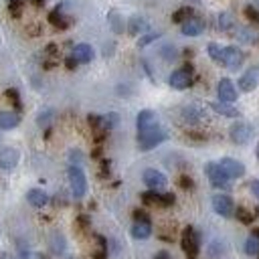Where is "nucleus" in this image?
Returning <instances> with one entry per match:
<instances>
[{"label":"nucleus","instance_id":"nucleus-1","mask_svg":"<svg viewBox=\"0 0 259 259\" xmlns=\"http://www.w3.org/2000/svg\"><path fill=\"white\" fill-rule=\"evenodd\" d=\"M168 138V134L162 130L160 126H154V128H150V130H144V132H138V146L140 150H152L156 148L158 144H162Z\"/></svg>","mask_w":259,"mask_h":259},{"label":"nucleus","instance_id":"nucleus-28","mask_svg":"<svg viewBox=\"0 0 259 259\" xmlns=\"http://www.w3.org/2000/svg\"><path fill=\"white\" fill-rule=\"evenodd\" d=\"M233 19H231L229 12H223V15L219 17V29L221 31H229V29H233Z\"/></svg>","mask_w":259,"mask_h":259},{"label":"nucleus","instance_id":"nucleus-6","mask_svg":"<svg viewBox=\"0 0 259 259\" xmlns=\"http://www.w3.org/2000/svg\"><path fill=\"white\" fill-rule=\"evenodd\" d=\"M211 204H213V211L217 215L225 217V219L235 215V204H233V200H231V197H227V195H215Z\"/></svg>","mask_w":259,"mask_h":259},{"label":"nucleus","instance_id":"nucleus-2","mask_svg":"<svg viewBox=\"0 0 259 259\" xmlns=\"http://www.w3.org/2000/svg\"><path fill=\"white\" fill-rule=\"evenodd\" d=\"M204 172H207L209 180L215 188H221V190H229L231 188V176L221 168L219 162H209L207 168H204Z\"/></svg>","mask_w":259,"mask_h":259},{"label":"nucleus","instance_id":"nucleus-3","mask_svg":"<svg viewBox=\"0 0 259 259\" xmlns=\"http://www.w3.org/2000/svg\"><path fill=\"white\" fill-rule=\"evenodd\" d=\"M69 182H71V193L75 199H83L87 193V179H85V172L81 170V166L71 164L69 166Z\"/></svg>","mask_w":259,"mask_h":259},{"label":"nucleus","instance_id":"nucleus-19","mask_svg":"<svg viewBox=\"0 0 259 259\" xmlns=\"http://www.w3.org/2000/svg\"><path fill=\"white\" fill-rule=\"evenodd\" d=\"M20 124V116L15 112H0V130H12Z\"/></svg>","mask_w":259,"mask_h":259},{"label":"nucleus","instance_id":"nucleus-46","mask_svg":"<svg viewBox=\"0 0 259 259\" xmlns=\"http://www.w3.org/2000/svg\"><path fill=\"white\" fill-rule=\"evenodd\" d=\"M253 235H257V237H259V229H253ZM257 257H259V255H257Z\"/></svg>","mask_w":259,"mask_h":259},{"label":"nucleus","instance_id":"nucleus-21","mask_svg":"<svg viewBox=\"0 0 259 259\" xmlns=\"http://www.w3.org/2000/svg\"><path fill=\"white\" fill-rule=\"evenodd\" d=\"M211 107H213V112H217L219 116H225V118H239V112H237L231 103H225V101H213Z\"/></svg>","mask_w":259,"mask_h":259},{"label":"nucleus","instance_id":"nucleus-9","mask_svg":"<svg viewBox=\"0 0 259 259\" xmlns=\"http://www.w3.org/2000/svg\"><path fill=\"white\" fill-rule=\"evenodd\" d=\"M259 85V67H249L241 77H239V89L241 91H253Z\"/></svg>","mask_w":259,"mask_h":259},{"label":"nucleus","instance_id":"nucleus-38","mask_svg":"<svg viewBox=\"0 0 259 259\" xmlns=\"http://www.w3.org/2000/svg\"><path fill=\"white\" fill-rule=\"evenodd\" d=\"M174 195L172 193H164V195H162V207H172V204H174Z\"/></svg>","mask_w":259,"mask_h":259},{"label":"nucleus","instance_id":"nucleus-16","mask_svg":"<svg viewBox=\"0 0 259 259\" xmlns=\"http://www.w3.org/2000/svg\"><path fill=\"white\" fill-rule=\"evenodd\" d=\"M71 57H75L77 63H89V61H93L95 53H93V47H91V45H87V43H79V45L73 47Z\"/></svg>","mask_w":259,"mask_h":259},{"label":"nucleus","instance_id":"nucleus-15","mask_svg":"<svg viewBox=\"0 0 259 259\" xmlns=\"http://www.w3.org/2000/svg\"><path fill=\"white\" fill-rule=\"evenodd\" d=\"M49 22L59 31H65L67 26H71V19L63 15V4H59L55 10L49 12Z\"/></svg>","mask_w":259,"mask_h":259},{"label":"nucleus","instance_id":"nucleus-34","mask_svg":"<svg viewBox=\"0 0 259 259\" xmlns=\"http://www.w3.org/2000/svg\"><path fill=\"white\" fill-rule=\"evenodd\" d=\"M8 4H10V15L12 17H20V8H22L20 0H8Z\"/></svg>","mask_w":259,"mask_h":259},{"label":"nucleus","instance_id":"nucleus-14","mask_svg":"<svg viewBox=\"0 0 259 259\" xmlns=\"http://www.w3.org/2000/svg\"><path fill=\"white\" fill-rule=\"evenodd\" d=\"M180 31L186 37H197V35H200L204 31V20L199 19V17H190L188 20H184L180 24Z\"/></svg>","mask_w":259,"mask_h":259},{"label":"nucleus","instance_id":"nucleus-25","mask_svg":"<svg viewBox=\"0 0 259 259\" xmlns=\"http://www.w3.org/2000/svg\"><path fill=\"white\" fill-rule=\"evenodd\" d=\"M144 204H154V207H162V195L156 193V190H148V193L142 195Z\"/></svg>","mask_w":259,"mask_h":259},{"label":"nucleus","instance_id":"nucleus-18","mask_svg":"<svg viewBox=\"0 0 259 259\" xmlns=\"http://www.w3.org/2000/svg\"><path fill=\"white\" fill-rule=\"evenodd\" d=\"M26 200H29L33 207L40 209V207H45V204L49 202V195L45 193V190H40V188H31L29 193H26Z\"/></svg>","mask_w":259,"mask_h":259},{"label":"nucleus","instance_id":"nucleus-39","mask_svg":"<svg viewBox=\"0 0 259 259\" xmlns=\"http://www.w3.org/2000/svg\"><path fill=\"white\" fill-rule=\"evenodd\" d=\"M51 112H40V116H39V124L40 126H47L49 124V121H51Z\"/></svg>","mask_w":259,"mask_h":259},{"label":"nucleus","instance_id":"nucleus-45","mask_svg":"<svg viewBox=\"0 0 259 259\" xmlns=\"http://www.w3.org/2000/svg\"><path fill=\"white\" fill-rule=\"evenodd\" d=\"M31 2H33L35 6H43V4H45V0H31Z\"/></svg>","mask_w":259,"mask_h":259},{"label":"nucleus","instance_id":"nucleus-20","mask_svg":"<svg viewBox=\"0 0 259 259\" xmlns=\"http://www.w3.org/2000/svg\"><path fill=\"white\" fill-rule=\"evenodd\" d=\"M150 233H152V225L150 221H136L132 227V237L134 239H148Z\"/></svg>","mask_w":259,"mask_h":259},{"label":"nucleus","instance_id":"nucleus-26","mask_svg":"<svg viewBox=\"0 0 259 259\" xmlns=\"http://www.w3.org/2000/svg\"><path fill=\"white\" fill-rule=\"evenodd\" d=\"M207 51H209V57H211V59H213L215 63L223 65V47H219L217 43H209Z\"/></svg>","mask_w":259,"mask_h":259},{"label":"nucleus","instance_id":"nucleus-33","mask_svg":"<svg viewBox=\"0 0 259 259\" xmlns=\"http://www.w3.org/2000/svg\"><path fill=\"white\" fill-rule=\"evenodd\" d=\"M6 98L10 100V103H12V105H17L19 110H20V95H19V91H17V89H6Z\"/></svg>","mask_w":259,"mask_h":259},{"label":"nucleus","instance_id":"nucleus-17","mask_svg":"<svg viewBox=\"0 0 259 259\" xmlns=\"http://www.w3.org/2000/svg\"><path fill=\"white\" fill-rule=\"evenodd\" d=\"M136 126H138V132H144V130H150L158 126V120H156V114L152 110H142L136 118Z\"/></svg>","mask_w":259,"mask_h":259},{"label":"nucleus","instance_id":"nucleus-43","mask_svg":"<svg viewBox=\"0 0 259 259\" xmlns=\"http://www.w3.org/2000/svg\"><path fill=\"white\" fill-rule=\"evenodd\" d=\"M77 223H79V225H83V229H87V225H89V219H87V217H79V219H77Z\"/></svg>","mask_w":259,"mask_h":259},{"label":"nucleus","instance_id":"nucleus-29","mask_svg":"<svg viewBox=\"0 0 259 259\" xmlns=\"http://www.w3.org/2000/svg\"><path fill=\"white\" fill-rule=\"evenodd\" d=\"M63 249H65V239L59 233H55V235H53V251H55L57 255H61Z\"/></svg>","mask_w":259,"mask_h":259},{"label":"nucleus","instance_id":"nucleus-7","mask_svg":"<svg viewBox=\"0 0 259 259\" xmlns=\"http://www.w3.org/2000/svg\"><path fill=\"white\" fill-rule=\"evenodd\" d=\"M245 61V55L243 51L237 49V47H223V65L229 67V69H239Z\"/></svg>","mask_w":259,"mask_h":259},{"label":"nucleus","instance_id":"nucleus-35","mask_svg":"<svg viewBox=\"0 0 259 259\" xmlns=\"http://www.w3.org/2000/svg\"><path fill=\"white\" fill-rule=\"evenodd\" d=\"M184 116H186V120H190V121H197V120L200 118V110H197V107H186V110H184Z\"/></svg>","mask_w":259,"mask_h":259},{"label":"nucleus","instance_id":"nucleus-27","mask_svg":"<svg viewBox=\"0 0 259 259\" xmlns=\"http://www.w3.org/2000/svg\"><path fill=\"white\" fill-rule=\"evenodd\" d=\"M245 251H247V255H259V237L257 235H249L247 243H245Z\"/></svg>","mask_w":259,"mask_h":259},{"label":"nucleus","instance_id":"nucleus-31","mask_svg":"<svg viewBox=\"0 0 259 259\" xmlns=\"http://www.w3.org/2000/svg\"><path fill=\"white\" fill-rule=\"evenodd\" d=\"M245 17H247V20H251L253 24L259 26V8H255V6H247V8H245Z\"/></svg>","mask_w":259,"mask_h":259},{"label":"nucleus","instance_id":"nucleus-32","mask_svg":"<svg viewBox=\"0 0 259 259\" xmlns=\"http://www.w3.org/2000/svg\"><path fill=\"white\" fill-rule=\"evenodd\" d=\"M158 37H160L158 33H148V35H144V37L138 40V47L142 49V47H146V45H150V43H154V40H156Z\"/></svg>","mask_w":259,"mask_h":259},{"label":"nucleus","instance_id":"nucleus-36","mask_svg":"<svg viewBox=\"0 0 259 259\" xmlns=\"http://www.w3.org/2000/svg\"><path fill=\"white\" fill-rule=\"evenodd\" d=\"M110 22H112V26H114V31H116V33H121V31H124V26L120 24L118 12H110Z\"/></svg>","mask_w":259,"mask_h":259},{"label":"nucleus","instance_id":"nucleus-37","mask_svg":"<svg viewBox=\"0 0 259 259\" xmlns=\"http://www.w3.org/2000/svg\"><path fill=\"white\" fill-rule=\"evenodd\" d=\"M179 184L182 186V188H186V190H190V188H193L195 186V182H193V179H190V176H180V180H179Z\"/></svg>","mask_w":259,"mask_h":259},{"label":"nucleus","instance_id":"nucleus-42","mask_svg":"<svg viewBox=\"0 0 259 259\" xmlns=\"http://www.w3.org/2000/svg\"><path fill=\"white\" fill-rule=\"evenodd\" d=\"M65 65H67V69H75V67H77L79 63L75 61V57H69V59H67V61H65Z\"/></svg>","mask_w":259,"mask_h":259},{"label":"nucleus","instance_id":"nucleus-24","mask_svg":"<svg viewBox=\"0 0 259 259\" xmlns=\"http://www.w3.org/2000/svg\"><path fill=\"white\" fill-rule=\"evenodd\" d=\"M190 17H195V10L190 8V6H182V8H179L172 15V22H176V24H182L184 20H188Z\"/></svg>","mask_w":259,"mask_h":259},{"label":"nucleus","instance_id":"nucleus-22","mask_svg":"<svg viewBox=\"0 0 259 259\" xmlns=\"http://www.w3.org/2000/svg\"><path fill=\"white\" fill-rule=\"evenodd\" d=\"M235 217H237V221H241L243 225H251L257 217H259V211L257 209H245V207H237L235 209Z\"/></svg>","mask_w":259,"mask_h":259},{"label":"nucleus","instance_id":"nucleus-40","mask_svg":"<svg viewBox=\"0 0 259 259\" xmlns=\"http://www.w3.org/2000/svg\"><path fill=\"white\" fill-rule=\"evenodd\" d=\"M134 219L136 221H150V217H148V213H144V211H134Z\"/></svg>","mask_w":259,"mask_h":259},{"label":"nucleus","instance_id":"nucleus-41","mask_svg":"<svg viewBox=\"0 0 259 259\" xmlns=\"http://www.w3.org/2000/svg\"><path fill=\"white\" fill-rule=\"evenodd\" d=\"M251 193H253V197L259 200V180H251Z\"/></svg>","mask_w":259,"mask_h":259},{"label":"nucleus","instance_id":"nucleus-10","mask_svg":"<svg viewBox=\"0 0 259 259\" xmlns=\"http://www.w3.org/2000/svg\"><path fill=\"white\" fill-rule=\"evenodd\" d=\"M217 93H219V101H225V103H233L237 100V89L233 85L231 79H221L219 81V87H217Z\"/></svg>","mask_w":259,"mask_h":259},{"label":"nucleus","instance_id":"nucleus-49","mask_svg":"<svg viewBox=\"0 0 259 259\" xmlns=\"http://www.w3.org/2000/svg\"><path fill=\"white\" fill-rule=\"evenodd\" d=\"M195 2H199V0H195Z\"/></svg>","mask_w":259,"mask_h":259},{"label":"nucleus","instance_id":"nucleus-4","mask_svg":"<svg viewBox=\"0 0 259 259\" xmlns=\"http://www.w3.org/2000/svg\"><path fill=\"white\" fill-rule=\"evenodd\" d=\"M180 245H182V251L188 259H197L199 257V235L193 227H186L182 231V237H180Z\"/></svg>","mask_w":259,"mask_h":259},{"label":"nucleus","instance_id":"nucleus-13","mask_svg":"<svg viewBox=\"0 0 259 259\" xmlns=\"http://www.w3.org/2000/svg\"><path fill=\"white\" fill-rule=\"evenodd\" d=\"M219 164L231 176V179H241V176L245 174V166L241 164L239 160H235V158H221Z\"/></svg>","mask_w":259,"mask_h":259},{"label":"nucleus","instance_id":"nucleus-12","mask_svg":"<svg viewBox=\"0 0 259 259\" xmlns=\"http://www.w3.org/2000/svg\"><path fill=\"white\" fill-rule=\"evenodd\" d=\"M19 160H20L19 150H15V148H4V150H0V168H2V170H12V168H17Z\"/></svg>","mask_w":259,"mask_h":259},{"label":"nucleus","instance_id":"nucleus-23","mask_svg":"<svg viewBox=\"0 0 259 259\" xmlns=\"http://www.w3.org/2000/svg\"><path fill=\"white\" fill-rule=\"evenodd\" d=\"M148 29V22L144 20V19H140V17H134V19H130V22H128V33L130 35H140V33H144Z\"/></svg>","mask_w":259,"mask_h":259},{"label":"nucleus","instance_id":"nucleus-48","mask_svg":"<svg viewBox=\"0 0 259 259\" xmlns=\"http://www.w3.org/2000/svg\"><path fill=\"white\" fill-rule=\"evenodd\" d=\"M257 156H259V146H257Z\"/></svg>","mask_w":259,"mask_h":259},{"label":"nucleus","instance_id":"nucleus-44","mask_svg":"<svg viewBox=\"0 0 259 259\" xmlns=\"http://www.w3.org/2000/svg\"><path fill=\"white\" fill-rule=\"evenodd\" d=\"M154 259H170V255H168L166 251H160V253H158V255H156Z\"/></svg>","mask_w":259,"mask_h":259},{"label":"nucleus","instance_id":"nucleus-47","mask_svg":"<svg viewBox=\"0 0 259 259\" xmlns=\"http://www.w3.org/2000/svg\"><path fill=\"white\" fill-rule=\"evenodd\" d=\"M35 259H47L45 255H35Z\"/></svg>","mask_w":259,"mask_h":259},{"label":"nucleus","instance_id":"nucleus-30","mask_svg":"<svg viewBox=\"0 0 259 259\" xmlns=\"http://www.w3.org/2000/svg\"><path fill=\"white\" fill-rule=\"evenodd\" d=\"M239 31V39L241 40H245V43H257V40H259V37L255 35V33H251V31H247V29H237Z\"/></svg>","mask_w":259,"mask_h":259},{"label":"nucleus","instance_id":"nucleus-11","mask_svg":"<svg viewBox=\"0 0 259 259\" xmlns=\"http://www.w3.org/2000/svg\"><path fill=\"white\" fill-rule=\"evenodd\" d=\"M142 179H144V182H146V186H150L152 190H158V188H164L166 186V176L162 174L160 170H154V168H148V170H144V174H142Z\"/></svg>","mask_w":259,"mask_h":259},{"label":"nucleus","instance_id":"nucleus-5","mask_svg":"<svg viewBox=\"0 0 259 259\" xmlns=\"http://www.w3.org/2000/svg\"><path fill=\"white\" fill-rule=\"evenodd\" d=\"M168 83L174 89H186L193 85V65H184L182 69H176L170 77H168Z\"/></svg>","mask_w":259,"mask_h":259},{"label":"nucleus","instance_id":"nucleus-8","mask_svg":"<svg viewBox=\"0 0 259 259\" xmlns=\"http://www.w3.org/2000/svg\"><path fill=\"white\" fill-rule=\"evenodd\" d=\"M253 136V128L245 121H237V124L231 126V140L235 144H247Z\"/></svg>","mask_w":259,"mask_h":259}]
</instances>
